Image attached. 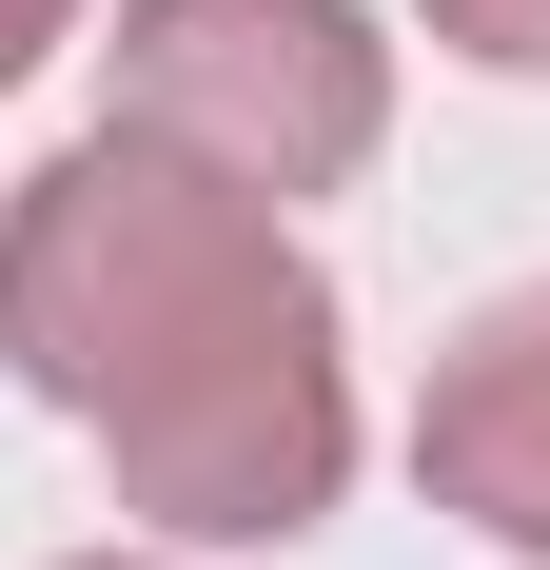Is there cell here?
<instances>
[{"label": "cell", "mask_w": 550, "mask_h": 570, "mask_svg": "<svg viewBox=\"0 0 550 570\" xmlns=\"http://www.w3.org/2000/svg\"><path fill=\"white\" fill-rule=\"evenodd\" d=\"M59 570H197V551H138V531H118V551H59Z\"/></svg>", "instance_id": "obj_6"}, {"label": "cell", "mask_w": 550, "mask_h": 570, "mask_svg": "<svg viewBox=\"0 0 550 570\" xmlns=\"http://www.w3.org/2000/svg\"><path fill=\"white\" fill-rule=\"evenodd\" d=\"M99 79H118L99 118H138L158 158L236 177L275 217H315L393 158V20L374 0H118Z\"/></svg>", "instance_id": "obj_2"}, {"label": "cell", "mask_w": 550, "mask_h": 570, "mask_svg": "<svg viewBox=\"0 0 550 570\" xmlns=\"http://www.w3.org/2000/svg\"><path fill=\"white\" fill-rule=\"evenodd\" d=\"M433 20V59H472V79H550V0H413Z\"/></svg>", "instance_id": "obj_4"}, {"label": "cell", "mask_w": 550, "mask_h": 570, "mask_svg": "<svg viewBox=\"0 0 550 570\" xmlns=\"http://www.w3.org/2000/svg\"><path fill=\"white\" fill-rule=\"evenodd\" d=\"M59 40H79V0H0V99H20V79H40Z\"/></svg>", "instance_id": "obj_5"}, {"label": "cell", "mask_w": 550, "mask_h": 570, "mask_svg": "<svg viewBox=\"0 0 550 570\" xmlns=\"http://www.w3.org/2000/svg\"><path fill=\"white\" fill-rule=\"evenodd\" d=\"M413 492L550 570V276L472 295L433 335V374H413Z\"/></svg>", "instance_id": "obj_3"}, {"label": "cell", "mask_w": 550, "mask_h": 570, "mask_svg": "<svg viewBox=\"0 0 550 570\" xmlns=\"http://www.w3.org/2000/svg\"><path fill=\"white\" fill-rule=\"evenodd\" d=\"M275 295H315V236L275 217V197H236V177L158 158L138 118H79L0 197V374L59 433H99L118 394H158L177 354H217Z\"/></svg>", "instance_id": "obj_1"}]
</instances>
